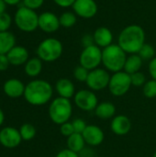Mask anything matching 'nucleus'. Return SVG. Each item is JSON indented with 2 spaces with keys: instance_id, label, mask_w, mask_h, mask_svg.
Returning a JSON list of instances; mask_svg holds the SVG:
<instances>
[{
  "instance_id": "f257e3e1",
  "label": "nucleus",
  "mask_w": 156,
  "mask_h": 157,
  "mask_svg": "<svg viewBox=\"0 0 156 157\" xmlns=\"http://www.w3.org/2000/svg\"><path fill=\"white\" fill-rule=\"evenodd\" d=\"M145 43V31L140 25L131 24L125 27L118 38L119 46L129 54H135L140 52Z\"/></svg>"
},
{
  "instance_id": "f03ea898",
  "label": "nucleus",
  "mask_w": 156,
  "mask_h": 157,
  "mask_svg": "<svg viewBox=\"0 0 156 157\" xmlns=\"http://www.w3.org/2000/svg\"><path fill=\"white\" fill-rule=\"evenodd\" d=\"M52 95L53 89L48 81L35 79L27 84L24 92V98L32 106H42L51 99Z\"/></svg>"
},
{
  "instance_id": "7ed1b4c3",
  "label": "nucleus",
  "mask_w": 156,
  "mask_h": 157,
  "mask_svg": "<svg viewBox=\"0 0 156 157\" xmlns=\"http://www.w3.org/2000/svg\"><path fill=\"white\" fill-rule=\"evenodd\" d=\"M127 59V53L119 46L111 44L102 50V64L105 69L111 73L123 71Z\"/></svg>"
},
{
  "instance_id": "20e7f679",
  "label": "nucleus",
  "mask_w": 156,
  "mask_h": 157,
  "mask_svg": "<svg viewBox=\"0 0 156 157\" xmlns=\"http://www.w3.org/2000/svg\"><path fill=\"white\" fill-rule=\"evenodd\" d=\"M49 117L51 121L58 125L67 122L72 117L73 106L70 99L58 97L54 98L49 106Z\"/></svg>"
},
{
  "instance_id": "39448f33",
  "label": "nucleus",
  "mask_w": 156,
  "mask_h": 157,
  "mask_svg": "<svg viewBox=\"0 0 156 157\" xmlns=\"http://www.w3.org/2000/svg\"><path fill=\"white\" fill-rule=\"evenodd\" d=\"M63 46L56 38H47L40 42L37 47V57L42 62L52 63L57 61L63 54Z\"/></svg>"
},
{
  "instance_id": "423d86ee",
  "label": "nucleus",
  "mask_w": 156,
  "mask_h": 157,
  "mask_svg": "<svg viewBox=\"0 0 156 157\" xmlns=\"http://www.w3.org/2000/svg\"><path fill=\"white\" fill-rule=\"evenodd\" d=\"M14 22L21 31L33 32L39 28V15L35 10L21 6L15 13Z\"/></svg>"
},
{
  "instance_id": "0eeeda50",
  "label": "nucleus",
  "mask_w": 156,
  "mask_h": 157,
  "mask_svg": "<svg viewBox=\"0 0 156 157\" xmlns=\"http://www.w3.org/2000/svg\"><path fill=\"white\" fill-rule=\"evenodd\" d=\"M131 86V75L124 71H120L113 73L110 76L108 88L111 95L115 97H122L130 90Z\"/></svg>"
},
{
  "instance_id": "6e6552de",
  "label": "nucleus",
  "mask_w": 156,
  "mask_h": 157,
  "mask_svg": "<svg viewBox=\"0 0 156 157\" xmlns=\"http://www.w3.org/2000/svg\"><path fill=\"white\" fill-rule=\"evenodd\" d=\"M102 63V50L96 44L86 47L80 53L79 64L91 71Z\"/></svg>"
},
{
  "instance_id": "1a4fd4ad",
  "label": "nucleus",
  "mask_w": 156,
  "mask_h": 157,
  "mask_svg": "<svg viewBox=\"0 0 156 157\" xmlns=\"http://www.w3.org/2000/svg\"><path fill=\"white\" fill-rule=\"evenodd\" d=\"M110 76L108 70L98 67L89 71L86 84L92 91H101L108 86Z\"/></svg>"
},
{
  "instance_id": "9d476101",
  "label": "nucleus",
  "mask_w": 156,
  "mask_h": 157,
  "mask_svg": "<svg viewBox=\"0 0 156 157\" xmlns=\"http://www.w3.org/2000/svg\"><path fill=\"white\" fill-rule=\"evenodd\" d=\"M75 106L84 111L95 110L98 105V99L94 91L90 89H81L74 97Z\"/></svg>"
},
{
  "instance_id": "9b49d317",
  "label": "nucleus",
  "mask_w": 156,
  "mask_h": 157,
  "mask_svg": "<svg viewBox=\"0 0 156 157\" xmlns=\"http://www.w3.org/2000/svg\"><path fill=\"white\" fill-rule=\"evenodd\" d=\"M72 8L77 17L86 19L94 17L98 11V6L95 0H76Z\"/></svg>"
},
{
  "instance_id": "f8f14e48",
  "label": "nucleus",
  "mask_w": 156,
  "mask_h": 157,
  "mask_svg": "<svg viewBox=\"0 0 156 157\" xmlns=\"http://www.w3.org/2000/svg\"><path fill=\"white\" fill-rule=\"evenodd\" d=\"M19 130L14 127H5L0 131V144L6 148H16L21 144Z\"/></svg>"
},
{
  "instance_id": "ddd939ff",
  "label": "nucleus",
  "mask_w": 156,
  "mask_h": 157,
  "mask_svg": "<svg viewBox=\"0 0 156 157\" xmlns=\"http://www.w3.org/2000/svg\"><path fill=\"white\" fill-rule=\"evenodd\" d=\"M61 27L59 17L51 11H45L39 15V28L46 33H53Z\"/></svg>"
},
{
  "instance_id": "4468645a",
  "label": "nucleus",
  "mask_w": 156,
  "mask_h": 157,
  "mask_svg": "<svg viewBox=\"0 0 156 157\" xmlns=\"http://www.w3.org/2000/svg\"><path fill=\"white\" fill-rule=\"evenodd\" d=\"M82 135L86 144L90 146H98L103 143L105 139V134L102 129L93 124L87 125Z\"/></svg>"
},
{
  "instance_id": "2eb2a0df",
  "label": "nucleus",
  "mask_w": 156,
  "mask_h": 157,
  "mask_svg": "<svg viewBox=\"0 0 156 157\" xmlns=\"http://www.w3.org/2000/svg\"><path fill=\"white\" fill-rule=\"evenodd\" d=\"M110 129L112 132L119 136L126 135L131 129V121L125 115H118L112 118L110 123Z\"/></svg>"
},
{
  "instance_id": "dca6fc26",
  "label": "nucleus",
  "mask_w": 156,
  "mask_h": 157,
  "mask_svg": "<svg viewBox=\"0 0 156 157\" xmlns=\"http://www.w3.org/2000/svg\"><path fill=\"white\" fill-rule=\"evenodd\" d=\"M25 88L26 86L23 84V82L17 78L6 80L3 86L4 93L11 98H17L24 96Z\"/></svg>"
},
{
  "instance_id": "f3484780",
  "label": "nucleus",
  "mask_w": 156,
  "mask_h": 157,
  "mask_svg": "<svg viewBox=\"0 0 156 157\" xmlns=\"http://www.w3.org/2000/svg\"><path fill=\"white\" fill-rule=\"evenodd\" d=\"M6 56L9 60L10 64L14 66L25 64L29 59L28 50L23 46H17V45L13 47L6 54Z\"/></svg>"
},
{
  "instance_id": "a211bd4d",
  "label": "nucleus",
  "mask_w": 156,
  "mask_h": 157,
  "mask_svg": "<svg viewBox=\"0 0 156 157\" xmlns=\"http://www.w3.org/2000/svg\"><path fill=\"white\" fill-rule=\"evenodd\" d=\"M95 44L100 48H106L112 44L113 33L107 27H99L93 33Z\"/></svg>"
},
{
  "instance_id": "6ab92c4d",
  "label": "nucleus",
  "mask_w": 156,
  "mask_h": 157,
  "mask_svg": "<svg viewBox=\"0 0 156 157\" xmlns=\"http://www.w3.org/2000/svg\"><path fill=\"white\" fill-rule=\"evenodd\" d=\"M55 90L59 97L70 99L75 95L74 84L68 78H61L55 84Z\"/></svg>"
},
{
  "instance_id": "aec40b11",
  "label": "nucleus",
  "mask_w": 156,
  "mask_h": 157,
  "mask_svg": "<svg viewBox=\"0 0 156 157\" xmlns=\"http://www.w3.org/2000/svg\"><path fill=\"white\" fill-rule=\"evenodd\" d=\"M95 114L100 120H109L115 117L116 107L113 103L108 101L98 103L95 109Z\"/></svg>"
},
{
  "instance_id": "412c9836",
  "label": "nucleus",
  "mask_w": 156,
  "mask_h": 157,
  "mask_svg": "<svg viewBox=\"0 0 156 157\" xmlns=\"http://www.w3.org/2000/svg\"><path fill=\"white\" fill-rule=\"evenodd\" d=\"M16 46L15 35L8 31L0 32V54H7L9 51Z\"/></svg>"
},
{
  "instance_id": "4be33fe9",
  "label": "nucleus",
  "mask_w": 156,
  "mask_h": 157,
  "mask_svg": "<svg viewBox=\"0 0 156 157\" xmlns=\"http://www.w3.org/2000/svg\"><path fill=\"white\" fill-rule=\"evenodd\" d=\"M143 59L138 53L130 54V56H128L126 59L123 71L129 75H132L134 73L140 72L143 66Z\"/></svg>"
},
{
  "instance_id": "5701e85b",
  "label": "nucleus",
  "mask_w": 156,
  "mask_h": 157,
  "mask_svg": "<svg viewBox=\"0 0 156 157\" xmlns=\"http://www.w3.org/2000/svg\"><path fill=\"white\" fill-rule=\"evenodd\" d=\"M25 73L29 77L38 76L42 71V61L39 57H33L28 60L24 67Z\"/></svg>"
},
{
  "instance_id": "b1692460",
  "label": "nucleus",
  "mask_w": 156,
  "mask_h": 157,
  "mask_svg": "<svg viewBox=\"0 0 156 157\" xmlns=\"http://www.w3.org/2000/svg\"><path fill=\"white\" fill-rule=\"evenodd\" d=\"M86 144L85 139L81 133L74 132L67 138V148L77 154L84 150Z\"/></svg>"
},
{
  "instance_id": "393cba45",
  "label": "nucleus",
  "mask_w": 156,
  "mask_h": 157,
  "mask_svg": "<svg viewBox=\"0 0 156 157\" xmlns=\"http://www.w3.org/2000/svg\"><path fill=\"white\" fill-rule=\"evenodd\" d=\"M61 27L69 29L74 27L76 24L77 21V16L74 14V11H64L62 13V15L59 17Z\"/></svg>"
},
{
  "instance_id": "a878e982",
  "label": "nucleus",
  "mask_w": 156,
  "mask_h": 157,
  "mask_svg": "<svg viewBox=\"0 0 156 157\" xmlns=\"http://www.w3.org/2000/svg\"><path fill=\"white\" fill-rule=\"evenodd\" d=\"M19 132H20L22 140L30 141L36 135V128L30 123H24L19 128Z\"/></svg>"
},
{
  "instance_id": "bb28decb",
  "label": "nucleus",
  "mask_w": 156,
  "mask_h": 157,
  "mask_svg": "<svg viewBox=\"0 0 156 157\" xmlns=\"http://www.w3.org/2000/svg\"><path fill=\"white\" fill-rule=\"evenodd\" d=\"M155 53L156 52L154 47L146 42L144 43V45L142 47V49L138 52V54L141 56L143 61H151L152 59H154L155 57Z\"/></svg>"
},
{
  "instance_id": "cd10ccee",
  "label": "nucleus",
  "mask_w": 156,
  "mask_h": 157,
  "mask_svg": "<svg viewBox=\"0 0 156 157\" xmlns=\"http://www.w3.org/2000/svg\"><path fill=\"white\" fill-rule=\"evenodd\" d=\"M143 92L145 98H156V80H149L143 86Z\"/></svg>"
},
{
  "instance_id": "c85d7f7f",
  "label": "nucleus",
  "mask_w": 156,
  "mask_h": 157,
  "mask_svg": "<svg viewBox=\"0 0 156 157\" xmlns=\"http://www.w3.org/2000/svg\"><path fill=\"white\" fill-rule=\"evenodd\" d=\"M89 75V70L86 68L83 67L82 65H78L74 68V77L78 81V82H86V79Z\"/></svg>"
},
{
  "instance_id": "c756f323",
  "label": "nucleus",
  "mask_w": 156,
  "mask_h": 157,
  "mask_svg": "<svg viewBox=\"0 0 156 157\" xmlns=\"http://www.w3.org/2000/svg\"><path fill=\"white\" fill-rule=\"evenodd\" d=\"M12 25V17L4 12L0 15V32L1 31H8Z\"/></svg>"
},
{
  "instance_id": "7c9ffc66",
  "label": "nucleus",
  "mask_w": 156,
  "mask_h": 157,
  "mask_svg": "<svg viewBox=\"0 0 156 157\" xmlns=\"http://www.w3.org/2000/svg\"><path fill=\"white\" fill-rule=\"evenodd\" d=\"M131 85L136 87L143 86L144 84L147 82L145 75L142 72H137L131 75Z\"/></svg>"
},
{
  "instance_id": "2f4dec72",
  "label": "nucleus",
  "mask_w": 156,
  "mask_h": 157,
  "mask_svg": "<svg viewBox=\"0 0 156 157\" xmlns=\"http://www.w3.org/2000/svg\"><path fill=\"white\" fill-rule=\"evenodd\" d=\"M60 132L63 136L68 138L69 136H71L73 133H74V130L73 127L72 122H64L62 125H60Z\"/></svg>"
},
{
  "instance_id": "473e14b6",
  "label": "nucleus",
  "mask_w": 156,
  "mask_h": 157,
  "mask_svg": "<svg viewBox=\"0 0 156 157\" xmlns=\"http://www.w3.org/2000/svg\"><path fill=\"white\" fill-rule=\"evenodd\" d=\"M72 124H73V127H74V132L76 133H83L84 131L86 130L87 124L86 123V121L82 119H74L73 121H72Z\"/></svg>"
},
{
  "instance_id": "72a5a7b5",
  "label": "nucleus",
  "mask_w": 156,
  "mask_h": 157,
  "mask_svg": "<svg viewBox=\"0 0 156 157\" xmlns=\"http://www.w3.org/2000/svg\"><path fill=\"white\" fill-rule=\"evenodd\" d=\"M44 1L45 0H22V6L32 10H36L42 6Z\"/></svg>"
},
{
  "instance_id": "f704fd0d",
  "label": "nucleus",
  "mask_w": 156,
  "mask_h": 157,
  "mask_svg": "<svg viewBox=\"0 0 156 157\" xmlns=\"http://www.w3.org/2000/svg\"><path fill=\"white\" fill-rule=\"evenodd\" d=\"M81 42H82V45L84 46V48L94 45L95 40H94L93 34H85L81 39Z\"/></svg>"
},
{
  "instance_id": "c9c22d12",
  "label": "nucleus",
  "mask_w": 156,
  "mask_h": 157,
  "mask_svg": "<svg viewBox=\"0 0 156 157\" xmlns=\"http://www.w3.org/2000/svg\"><path fill=\"white\" fill-rule=\"evenodd\" d=\"M55 5H57L60 7L63 8H67V7H72L73 5L76 0H52Z\"/></svg>"
},
{
  "instance_id": "e433bc0d",
  "label": "nucleus",
  "mask_w": 156,
  "mask_h": 157,
  "mask_svg": "<svg viewBox=\"0 0 156 157\" xmlns=\"http://www.w3.org/2000/svg\"><path fill=\"white\" fill-rule=\"evenodd\" d=\"M55 157H79L78 154L75 152H73L70 149H63L61 150Z\"/></svg>"
},
{
  "instance_id": "4c0bfd02",
  "label": "nucleus",
  "mask_w": 156,
  "mask_h": 157,
  "mask_svg": "<svg viewBox=\"0 0 156 157\" xmlns=\"http://www.w3.org/2000/svg\"><path fill=\"white\" fill-rule=\"evenodd\" d=\"M9 65H10V63L6 54H0V71L1 72L6 71Z\"/></svg>"
},
{
  "instance_id": "58836bf2",
  "label": "nucleus",
  "mask_w": 156,
  "mask_h": 157,
  "mask_svg": "<svg viewBox=\"0 0 156 157\" xmlns=\"http://www.w3.org/2000/svg\"><path fill=\"white\" fill-rule=\"evenodd\" d=\"M148 69H149V74H150L152 79L156 80V56L149 62Z\"/></svg>"
},
{
  "instance_id": "ea45409f",
  "label": "nucleus",
  "mask_w": 156,
  "mask_h": 157,
  "mask_svg": "<svg viewBox=\"0 0 156 157\" xmlns=\"http://www.w3.org/2000/svg\"><path fill=\"white\" fill-rule=\"evenodd\" d=\"M6 6H17L22 3V0H4Z\"/></svg>"
},
{
  "instance_id": "a19ab883",
  "label": "nucleus",
  "mask_w": 156,
  "mask_h": 157,
  "mask_svg": "<svg viewBox=\"0 0 156 157\" xmlns=\"http://www.w3.org/2000/svg\"><path fill=\"white\" fill-rule=\"evenodd\" d=\"M6 5L4 2V0H0V15L4 12H6Z\"/></svg>"
},
{
  "instance_id": "79ce46f5",
  "label": "nucleus",
  "mask_w": 156,
  "mask_h": 157,
  "mask_svg": "<svg viewBox=\"0 0 156 157\" xmlns=\"http://www.w3.org/2000/svg\"><path fill=\"white\" fill-rule=\"evenodd\" d=\"M4 121H5V113L0 109V126H2V124L4 123Z\"/></svg>"
},
{
  "instance_id": "37998d69",
  "label": "nucleus",
  "mask_w": 156,
  "mask_h": 157,
  "mask_svg": "<svg viewBox=\"0 0 156 157\" xmlns=\"http://www.w3.org/2000/svg\"><path fill=\"white\" fill-rule=\"evenodd\" d=\"M153 157H156V151H155V153L154 154V156H153Z\"/></svg>"
}]
</instances>
